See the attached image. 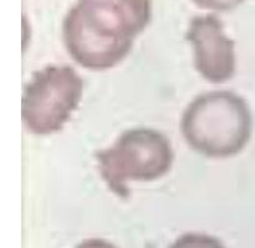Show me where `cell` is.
Masks as SVG:
<instances>
[{
    "label": "cell",
    "mask_w": 255,
    "mask_h": 248,
    "mask_svg": "<svg viewBox=\"0 0 255 248\" xmlns=\"http://www.w3.org/2000/svg\"><path fill=\"white\" fill-rule=\"evenodd\" d=\"M151 16V0H77L62 24L65 47L80 66L109 70L129 54Z\"/></svg>",
    "instance_id": "1"
},
{
    "label": "cell",
    "mask_w": 255,
    "mask_h": 248,
    "mask_svg": "<svg viewBox=\"0 0 255 248\" xmlns=\"http://www.w3.org/2000/svg\"><path fill=\"white\" fill-rule=\"evenodd\" d=\"M181 132L188 146L209 159H228L243 151L253 134V115L241 95L216 90L186 107Z\"/></svg>",
    "instance_id": "2"
},
{
    "label": "cell",
    "mask_w": 255,
    "mask_h": 248,
    "mask_svg": "<svg viewBox=\"0 0 255 248\" xmlns=\"http://www.w3.org/2000/svg\"><path fill=\"white\" fill-rule=\"evenodd\" d=\"M97 169L110 191L120 199L129 195L128 182H149L168 174L173 149L162 132L148 127L126 130L109 149L95 154Z\"/></svg>",
    "instance_id": "3"
},
{
    "label": "cell",
    "mask_w": 255,
    "mask_h": 248,
    "mask_svg": "<svg viewBox=\"0 0 255 248\" xmlns=\"http://www.w3.org/2000/svg\"><path fill=\"white\" fill-rule=\"evenodd\" d=\"M84 94L81 76L69 65H49L32 75L24 89L21 117L27 131H60L76 111Z\"/></svg>",
    "instance_id": "4"
},
{
    "label": "cell",
    "mask_w": 255,
    "mask_h": 248,
    "mask_svg": "<svg viewBox=\"0 0 255 248\" xmlns=\"http://www.w3.org/2000/svg\"><path fill=\"white\" fill-rule=\"evenodd\" d=\"M186 39L193 47L197 72L212 84L231 80L236 74V44L224 32L219 17L208 14L191 20Z\"/></svg>",
    "instance_id": "5"
},
{
    "label": "cell",
    "mask_w": 255,
    "mask_h": 248,
    "mask_svg": "<svg viewBox=\"0 0 255 248\" xmlns=\"http://www.w3.org/2000/svg\"><path fill=\"white\" fill-rule=\"evenodd\" d=\"M169 248H226V246L209 235L188 232L179 236Z\"/></svg>",
    "instance_id": "6"
},
{
    "label": "cell",
    "mask_w": 255,
    "mask_h": 248,
    "mask_svg": "<svg viewBox=\"0 0 255 248\" xmlns=\"http://www.w3.org/2000/svg\"><path fill=\"white\" fill-rule=\"evenodd\" d=\"M198 6L216 11H227L238 6L243 0H193Z\"/></svg>",
    "instance_id": "7"
},
{
    "label": "cell",
    "mask_w": 255,
    "mask_h": 248,
    "mask_svg": "<svg viewBox=\"0 0 255 248\" xmlns=\"http://www.w3.org/2000/svg\"><path fill=\"white\" fill-rule=\"evenodd\" d=\"M76 248H116L111 242L102 239L85 240Z\"/></svg>",
    "instance_id": "8"
}]
</instances>
